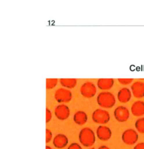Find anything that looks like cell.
<instances>
[{
    "mask_svg": "<svg viewBox=\"0 0 144 149\" xmlns=\"http://www.w3.org/2000/svg\"><path fill=\"white\" fill-rule=\"evenodd\" d=\"M78 139L82 146L85 147H90L95 143V134L91 129L84 127L80 130Z\"/></svg>",
    "mask_w": 144,
    "mask_h": 149,
    "instance_id": "cell-1",
    "label": "cell"
},
{
    "mask_svg": "<svg viewBox=\"0 0 144 149\" xmlns=\"http://www.w3.org/2000/svg\"><path fill=\"white\" fill-rule=\"evenodd\" d=\"M96 100L100 107L105 108H112L116 103L114 95L108 91L100 93L98 95Z\"/></svg>",
    "mask_w": 144,
    "mask_h": 149,
    "instance_id": "cell-2",
    "label": "cell"
},
{
    "mask_svg": "<svg viewBox=\"0 0 144 149\" xmlns=\"http://www.w3.org/2000/svg\"><path fill=\"white\" fill-rule=\"evenodd\" d=\"M139 135L136 130L133 129H128L123 132L121 139L124 143L127 145H134L138 140Z\"/></svg>",
    "mask_w": 144,
    "mask_h": 149,
    "instance_id": "cell-3",
    "label": "cell"
},
{
    "mask_svg": "<svg viewBox=\"0 0 144 149\" xmlns=\"http://www.w3.org/2000/svg\"><path fill=\"white\" fill-rule=\"evenodd\" d=\"M92 118L96 123L106 124L110 120V115L106 110L96 109L92 113Z\"/></svg>",
    "mask_w": 144,
    "mask_h": 149,
    "instance_id": "cell-4",
    "label": "cell"
},
{
    "mask_svg": "<svg viewBox=\"0 0 144 149\" xmlns=\"http://www.w3.org/2000/svg\"><path fill=\"white\" fill-rule=\"evenodd\" d=\"M80 93L85 98H92L96 93V86L92 82H85L81 86L80 88Z\"/></svg>",
    "mask_w": 144,
    "mask_h": 149,
    "instance_id": "cell-5",
    "label": "cell"
},
{
    "mask_svg": "<svg viewBox=\"0 0 144 149\" xmlns=\"http://www.w3.org/2000/svg\"><path fill=\"white\" fill-rule=\"evenodd\" d=\"M72 98L71 92L66 88L57 89L55 93V98L58 102H69Z\"/></svg>",
    "mask_w": 144,
    "mask_h": 149,
    "instance_id": "cell-6",
    "label": "cell"
},
{
    "mask_svg": "<svg viewBox=\"0 0 144 149\" xmlns=\"http://www.w3.org/2000/svg\"><path fill=\"white\" fill-rule=\"evenodd\" d=\"M114 116L119 122H126L129 118V112L124 106H118L114 111Z\"/></svg>",
    "mask_w": 144,
    "mask_h": 149,
    "instance_id": "cell-7",
    "label": "cell"
},
{
    "mask_svg": "<svg viewBox=\"0 0 144 149\" xmlns=\"http://www.w3.org/2000/svg\"><path fill=\"white\" fill-rule=\"evenodd\" d=\"M55 115L59 120H66L69 117L70 109L69 107L64 104L59 105L55 109Z\"/></svg>",
    "mask_w": 144,
    "mask_h": 149,
    "instance_id": "cell-8",
    "label": "cell"
},
{
    "mask_svg": "<svg viewBox=\"0 0 144 149\" xmlns=\"http://www.w3.org/2000/svg\"><path fill=\"white\" fill-rule=\"evenodd\" d=\"M97 137L102 141H107L111 137V131L110 129L106 126H99L96 129Z\"/></svg>",
    "mask_w": 144,
    "mask_h": 149,
    "instance_id": "cell-9",
    "label": "cell"
},
{
    "mask_svg": "<svg viewBox=\"0 0 144 149\" xmlns=\"http://www.w3.org/2000/svg\"><path fill=\"white\" fill-rule=\"evenodd\" d=\"M131 93L137 98L144 97V82L141 81H135L131 86Z\"/></svg>",
    "mask_w": 144,
    "mask_h": 149,
    "instance_id": "cell-10",
    "label": "cell"
},
{
    "mask_svg": "<svg viewBox=\"0 0 144 149\" xmlns=\"http://www.w3.org/2000/svg\"><path fill=\"white\" fill-rule=\"evenodd\" d=\"M69 143V139L67 136L63 134H57L53 140V145L56 148L62 149L66 147Z\"/></svg>",
    "mask_w": 144,
    "mask_h": 149,
    "instance_id": "cell-11",
    "label": "cell"
},
{
    "mask_svg": "<svg viewBox=\"0 0 144 149\" xmlns=\"http://www.w3.org/2000/svg\"><path fill=\"white\" fill-rule=\"evenodd\" d=\"M131 111L135 116L144 115V101L138 100L134 102L131 106Z\"/></svg>",
    "mask_w": 144,
    "mask_h": 149,
    "instance_id": "cell-12",
    "label": "cell"
},
{
    "mask_svg": "<svg viewBox=\"0 0 144 149\" xmlns=\"http://www.w3.org/2000/svg\"><path fill=\"white\" fill-rule=\"evenodd\" d=\"M131 91L129 88L123 87L118 91L117 93V98L120 102L127 103L131 100Z\"/></svg>",
    "mask_w": 144,
    "mask_h": 149,
    "instance_id": "cell-13",
    "label": "cell"
},
{
    "mask_svg": "<svg viewBox=\"0 0 144 149\" xmlns=\"http://www.w3.org/2000/svg\"><path fill=\"white\" fill-rule=\"evenodd\" d=\"M114 84V80L113 79H99L97 81L98 88L102 90H107L110 89Z\"/></svg>",
    "mask_w": 144,
    "mask_h": 149,
    "instance_id": "cell-14",
    "label": "cell"
},
{
    "mask_svg": "<svg viewBox=\"0 0 144 149\" xmlns=\"http://www.w3.org/2000/svg\"><path fill=\"white\" fill-rule=\"evenodd\" d=\"M73 120L76 124L78 125H83L87 122L88 116L85 112L79 111L74 113Z\"/></svg>",
    "mask_w": 144,
    "mask_h": 149,
    "instance_id": "cell-15",
    "label": "cell"
},
{
    "mask_svg": "<svg viewBox=\"0 0 144 149\" xmlns=\"http://www.w3.org/2000/svg\"><path fill=\"white\" fill-rule=\"evenodd\" d=\"M60 83L64 87L72 88L75 86L77 80L75 79H60Z\"/></svg>",
    "mask_w": 144,
    "mask_h": 149,
    "instance_id": "cell-16",
    "label": "cell"
},
{
    "mask_svg": "<svg viewBox=\"0 0 144 149\" xmlns=\"http://www.w3.org/2000/svg\"><path fill=\"white\" fill-rule=\"evenodd\" d=\"M135 127L138 132L144 134V118L142 117L138 119L135 123Z\"/></svg>",
    "mask_w": 144,
    "mask_h": 149,
    "instance_id": "cell-17",
    "label": "cell"
},
{
    "mask_svg": "<svg viewBox=\"0 0 144 149\" xmlns=\"http://www.w3.org/2000/svg\"><path fill=\"white\" fill-rule=\"evenodd\" d=\"M57 79H47L46 81V87L47 89H52L55 87L57 83Z\"/></svg>",
    "mask_w": 144,
    "mask_h": 149,
    "instance_id": "cell-18",
    "label": "cell"
},
{
    "mask_svg": "<svg viewBox=\"0 0 144 149\" xmlns=\"http://www.w3.org/2000/svg\"><path fill=\"white\" fill-rule=\"evenodd\" d=\"M118 81L123 85H127L132 82L133 79H118Z\"/></svg>",
    "mask_w": 144,
    "mask_h": 149,
    "instance_id": "cell-19",
    "label": "cell"
},
{
    "mask_svg": "<svg viewBox=\"0 0 144 149\" xmlns=\"http://www.w3.org/2000/svg\"><path fill=\"white\" fill-rule=\"evenodd\" d=\"M52 139V133L51 131L48 129H46V143H49Z\"/></svg>",
    "mask_w": 144,
    "mask_h": 149,
    "instance_id": "cell-20",
    "label": "cell"
},
{
    "mask_svg": "<svg viewBox=\"0 0 144 149\" xmlns=\"http://www.w3.org/2000/svg\"><path fill=\"white\" fill-rule=\"evenodd\" d=\"M67 149H82V148L79 144L77 143H73L69 145Z\"/></svg>",
    "mask_w": 144,
    "mask_h": 149,
    "instance_id": "cell-21",
    "label": "cell"
},
{
    "mask_svg": "<svg viewBox=\"0 0 144 149\" xmlns=\"http://www.w3.org/2000/svg\"><path fill=\"white\" fill-rule=\"evenodd\" d=\"M52 119V113L48 108H46V122H49Z\"/></svg>",
    "mask_w": 144,
    "mask_h": 149,
    "instance_id": "cell-22",
    "label": "cell"
},
{
    "mask_svg": "<svg viewBox=\"0 0 144 149\" xmlns=\"http://www.w3.org/2000/svg\"><path fill=\"white\" fill-rule=\"evenodd\" d=\"M133 149H144V142H140L137 143Z\"/></svg>",
    "mask_w": 144,
    "mask_h": 149,
    "instance_id": "cell-23",
    "label": "cell"
},
{
    "mask_svg": "<svg viewBox=\"0 0 144 149\" xmlns=\"http://www.w3.org/2000/svg\"><path fill=\"white\" fill-rule=\"evenodd\" d=\"M98 149H110L107 146H100L99 148H98Z\"/></svg>",
    "mask_w": 144,
    "mask_h": 149,
    "instance_id": "cell-24",
    "label": "cell"
},
{
    "mask_svg": "<svg viewBox=\"0 0 144 149\" xmlns=\"http://www.w3.org/2000/svg\"><path fill=\"white\" fill-rule=\"evenodd\" d=\"M46 149H52L50 146H46Z\"/></svg>",
    "mask_w": 144,
    "mask_h": 149,
    "instance_id": "cell-25",
    "label": "cell"
},
{
    "mask_svg": "<svg viewBox=\"0 0 144 149\" xmlns=\"http://www.w3.org/2000/svg\"><path fill=\"white\" fill-rule=\"evenodd\" d=\"M89 149H95V148H89Z\"/></svg>",
    "mask_w": 144,
    "mask_h": 149,
    "instance_id": "cell-26",
    "label": "cell"
}]
</instances>
